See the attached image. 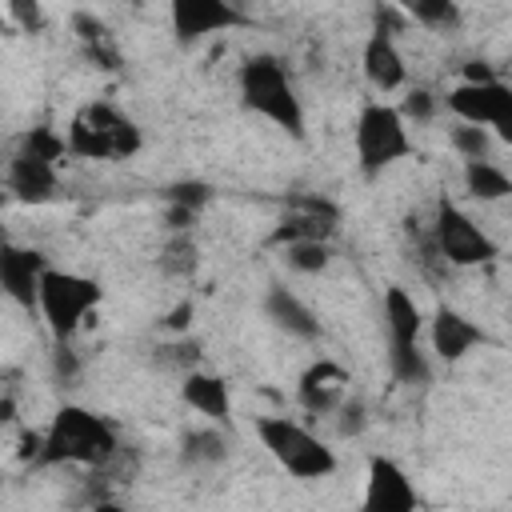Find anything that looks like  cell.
<instances>
[{"label":"cell","instance_id":"cell-38","mask_svg":"<svg viewBox=\"0 0 512 512\" xmlns=\"http://www.w3.org/2000/svg\"><path fill=\"white\" fill-rule=\"evenodd\" d=\"M188 320H192V300H180L168 316H164V328H172V332H184L188 328Z\"/></svg>","mask_w":512,"mask_h":512},{"label":"cell","instance_id":"cell-11","mask_svg":"<svg viewBox=\"0 0 512 512\" xmlns=\"http://www.w3.org/2000/svg\"><path fill=\"white\" fill-rule=\"evenodd\" d=\"M416 508H420V500H416L408 472L392 456H372L360 512H416Z\"/></svg>","mask_w":512,"mask_h":512},{"label":"cell","instance_id":"cell-16","mask_svg":"<svg viewBox=\"0 0 512 512\" xmlns=\"http://www.w3.org/2000/svg\"><path fill=\"white\" fill-rule=\"evenodd\" d=\"M360 64H364V76H368V84H372L376 92H396V88H404V80H408L404 56H400V48H396L392 36L372 32V36L364 40Z\"/></svg>","mask_w":512,"mask_h":512},{"label":"cell","instance_id":"cell-37","mask_svg":"<svg viewBox=\"0 0 512 512\" xmlns=\"http://www.w3.org/2000/svg\"><path fill=\"white\" fill-rule=\"evenodd\" d=\"M492 80H496V72H492L484 60L464 64V80H460V84H492Z\"/></svg>","mask_w":512,"mask_h":512},{"label":"cell","instance_id":"cell-30","mask_svg":"<svg viewBox=\"0 0 512 512\" xmlns=\"http://www.w3.org/2000/svg\"><path fill=\"white\" fill-rule=\"evenodd\" d=\"M156 352H164V356H156V360H164V368H184V372H192L196 360H200V344L196 340H176V344H164Z\"/></svg>","mask_w":512,"mask_h":512},{"label":"cell","instance_id":"cell-2","mask_svg":"<svg viewBox=\"0 0 512 512\" xmlns=\"http://www.w3.org/2000/svg\"><path fill=\"white\" fill-rule=\"evenodd\" d=\"M236 84H240V104L264 120H272L280 132H288L292 140H304V104L292 88V76L288 68L272 56V52H256L240 64L236 72Z\"/></svg>","mask_w":512,"mask_h":512},{"label":"cell","instance_id":"cell-20","mask_svg":"<svg viewBox=\"0 0 512 512\" xmlns=\"http://www.w3.org/2000/svg\"><path fill=\"white\" fill-rule=\"evenodd\" d=\"M228 460V436L216 428H192L180 440V464L184 468H212Z\"/></svg>","mask_w":512,"mask_h":512},{"label":"cell","instance_id":"cell-8","mask_svg":"<svg viewBox=\"0 0 512 512\" xmlns=\"http://www.w3.org/2000/svg\"><path fill=\"white\" fill-rule=\"evenodd\" d=\"M444 100L460 116V124L496 128L500 136H512V88L504 80H492V84H456Z\"/></svg>","mask_w":512,"mask_h":512},{"label":"cell","instance_id":"cell-7","mask_svg":"<svg viewBox=\"0 0 512 512\" xmlns=\"http://www.w3.org/2000/svg\"><path fill=\"white\" fill-rule=\"evenodd\" d=\"M428 236H432L436 256H440L444 264H452V268L488 264V260L500 252L496 240H492L464 208H456L452 200H436V216H432Z\"/></svg>","mask_w":512,"mask_h":512},{"label":"cell","instance_id":"cell-36","mask_svg":"<svg viewBox=\"0 0 512 512\" xmlns=\"http://www.w3.org/2000/svg\"><path fill=\"white\" fill-rule=\"evenodd\" d=\"M164 224H168V236H176V232H192V224H196V212L168 204V212H164Z\"/></svg>","mask_w":512,"mask_h":512},{"label":"cell","instance_id":"cell-15","mask_svg":"<svg viewBox=\"0 0 512 512\" xmlns=\"http://www.w3.org/2000/svg\"><path fill=\"white\" fill-rule=\"evenodd\" d=\"M264 316H268L280 332H288V336H296V340H320V320H316V312H312L292 288H284V284H268V292H264Z\"/></svg>","mask_w":512,"mask_h":512},{"label":"cell","instance_id":"cell-3","mask_svg":"<svg viewBox=\"0 0 512 512\" xmlns=\"http://www.w3.org/2000/svg\"><path fill=\"white\" fill-rule=\"evenodd\" d=\"M68 156H84V160H128L140 152L144 136L136 128L132 116H124L120 108L96 100L88 108H80L64 132Z\"/></svg>","mask_w":512,"mask_h":512},{"label":"cell","instance_id":"cell-32","mask_svg":"<svg viewBox=\"0 0 512 512\" xmlns=\"http://www.w3.org/2000/svg\"><path fill=\"white\" fill-rule=\"evenodd\" d=\"M72 28H76V36L84 40V48L108 40V24H104L100 16H92V12H72Z\"/></svg>","mask_w":512,"mask_h":512},{"label":"cell","instance_id":"cell-31","mask_svg":"<svg viewBox=\"0 0 512 512\" xmlns=\"http://www.w3.org/2000/svg\"><path fill=\"white\" fill-rule=\"evenodd\" d=\"M404 28H408L404 8H396V4H376V8H372V32L396 40V32H404Z\"/></svg>","mask_w":512,"mask_h":512},{"label":"cell","instance_id":"cell-17","mask_svg":"<svg viewBox=\"0 0 512 512\" xmlns=\"http://www.w3.org/2000/svg\"><path fill=\"white\" fill-rule=\"evenodd\" d=\"M4 180H8V192L24 204H44L56 196V164H44V160H32L24 152H16L4 168Z\"/></svg>","mask_w":512,"mask_h":512},{"label":"cell","instance_id":"cell-10","mask_svg":"<svg viewBox=\"0 0 512 512\" xmlns=\"http://www.w3.org/2000/svg\"><path fill=\"white\" fill-rule=\"evenodd\" d=\"M168 16H172L176 44H184V48L200 44V40L212 36V32L240 28V24L248 20V16L240 12V4H232V0H172Z\"/></svg>","mask_w":512,"mask_h":512},{"label":"cell","instance_id":"cell-14","mask_svg":"<svg viewBox=\"0 0 512 512\" xmlns=\"http://www.w3.org/2000/svg\"><path fill=\"white\" fill-rule=\"evenodd\" d=\"M344 384H348V372L336 360H316L304 368V376L296 384V400H300V408H308L316 416L336 412L344 400Z\"/></svg>","mask_w":512,"mask_h":512},{"label":"cell","instance_id":"cell-5","mask_svg":"<svg viewBox=\"0 0 512 512\" xmlns=\"http://www.w3.org/2000/svg\"><path fill=\"white\" fill-rule=\"evenodd\" d=\"M100 296H104L100 280L80 276V272H64V268H44L36 308H40L44 324L52 328V336L60 344H68L72 332L84 324V316L100 304Z\"/></svg>","mask_w":512,"mask_h":512},{"label":"cell","instance_id":"cell-21","mask_svg":"<svg viewBox=\"0 0 512 512\" xmlns=\"http://www.w3.org/2000/svg\"><path fill=\"white\" fill-rule=\"evenodd\" d=\"M464 188L472 200H508L512 196V180L504 168H496L492 160H464Z\"/></svg>","mask_w":512,"mask_h":512},{"label":"cell","instance_id":"cell-27","mask_svg":"<svg viewBox=\"0 0 512 512\" xmlns=\"http://www.w3.org/2000/svg\"><path fill=\"white\" fill-rule=\"evenodd\" d=\"M164 200L200 216V208L212 200V184H208V180H176V184H168V188H164Z\"/></svg>","mask_w":512,"mask_h":512},{"label":"cell","instance_id":"cell-35","mask_svg":"<svg viewBox=\"0 0 512 512\" xmlns=\"http://www.w3.org/2000/svg\"><path fill=\"white\" fill-rule=\"evenodd\" d=\"M84 52H88V60H96V68H108V72H116V68H120V52H116L108 40H100V44H88Z\"/></svg>","mask_w":512,"mask_h":512},{"label":"cell","instance_id":"cell-4","mask_svg":"<svg viewBox=\"0 0 512 512\" xmlns=\"http://www.w3.org/2000/svg\"><path fill=\"white\" fill-rule=\"evenodd\" d=\"M256 436H260L264 452L296 480H324V476L336 472V452L288 416H260Z\"/></svg>","mask_w":512,"mask_h":512},{"label":"cell","instance_id":"cell-28","mask_svg":"<svg viewBox=\"0 0 512 512\" xmlns=\"http://www.w3.org/2000/svg\"><path fill=\"white\" fill-rule=\"evenodd\" d=\"M452 148H456L464 160H488V152H492V136H488V128L456 124V128H452Z\"/></svg>","mask_w":512,"mask_h":512},{"label":"cell","instance_id":"cell-24","mask_svg":"<svg viewBox=\"0 0 512 512\" xmlns=\"http://www.w3.org/2000/svg\"><path fill=\"white\" fill-rule=\"evenodd\" d=\"M408 20L424 24V28H436V32H448L460 24V4L456 0H412L404 8Z\"/></svg>","mask_w":512,"mask_h":512},{"label":"cell","instance_id":"cell-9","mask_svg":"<svg viewBox=\"0 0 512 512\" xmlns=\"http://www.w3.org/2000/svg\"><path fill=\"white\" fill-rule=\"evenodd\" d=\"M340 224V208L320 192H292L284 200V216L272 232V244H296V240H328Z\"/></svg>","mask_w":512,"mask_h":512},{"label":"cell","instance_id":"cell-34","mask_svg":"<svg viewBox=\"0 0 512 512\" xmlns=\"http://www.w3.org/2000/svg\"><path fill=\"white\" fill-rule=\"evenodd\" d=\"M76 372H80V356L68 344H56V352H52V376L68 384V380H76Z\"/></svg>","mask_w":512,"mask_h":512},{"label":"cell","instance_id":"cell-22","mask_svg":"<svg viewBox=\"0 0 512 512\" xmlns=\"http://www.w3.org/2000/svg\"><path fill=\"white\" fill-rule=\"evenodd\" d=\"M196 264H200V252H196L192 232H176V236L164 240V248H160V272H164V276L184 280V276L196 272Z\"/></svg>","mask_w":512,"mask_h":512},{"label":"cell","instance_id":"cell-13","mask_svg":"<svg viewBox=\"0 0 512 512\" xmlns=\"http://www.w3.org/2000/svg\"><path fill=\"white\" fill-rule=\"evenodd\" d=\"M428 336H432V352H436L440 360H448V364L464 360L476 344H488V332H484L480 324H472L468 316H460L456 308H448V304L436 308Z\"/></svg>","mask_w":512,"mask_h":512},{"label":"cell","instance_id":"cell-19","mask_svg":"<svg viewBox=\"0 0 512 512\" xmlns=\"http://www.w3.org/2000/svg\"><path fill=\"white\" fill-rule=\"evenodd\" d=\"M384 328H388V348H412V344H420L424 316H420L416 300L400 284L384 288Z\"/></svg>","mask_w":512,"mask_h":512},{"label":"cell","instance_id":"cell-1","mask_svg":"<svg viewBox=\"0 0 512 512\" xmlns=\"http://www.w3.org/2000/svg\"><path fill=\"white\" fill-rule=\"evenodd\" d=\"M116 452H120V436H116V428H112L104 416H96V412H88V408H80V404H64V408L52 416V424H48V432H44V440H40L36 464H40V468H52V464L100 468V464H108Z\"/></svg>","mask_w":512,"mask_h":512},{"label":"cell","instance_id":"cell-41","mask_svg":"<svg viewBox=\"0 0 512 512\" xmlns=\"http://www.w3.org/2000/svg\"><path fill=\"white\" fill-rule=\"evenodd\" d=\"M12 420V400H0V424Z\"/></svg>","mask_w":512,"mask_h":512},{"label":"cell","instance_id":"cell-23","mask_svg":"<svg viewBox=\"0 0 512 512\" xmlns=\"http://www.w3.org/2000/svg\"><path fill=\"white\" fill-rule=\"evenodd\" d=\"M16 152H24V156H32V160H44V164H56V160L68 156V144H64V136H60L56 128L36 124V128H28V132L20 136V148H16Z\"/></svg>","mask_w":512,"mask_h":512},{"label":"cell","instance_id":"cell-39","mask_svg":"<svg viewBox=\"0 0 512 512\" xmlns=\"http://www.w3.org/2000/svg\"><path fill=\"white\" fill-rule=\"evenodd\" d=\"M12 16L24 20L28 28H40V8L36 4H12Z\"/></svg>","mask_w":512,"mask_h":512},{"label":"cell","instance_id":"cell-40","mask_svg":"<svg viewBox=\"0 0 512 512\" xmlns=\"http://www.w3.org/2000/svg\"><path fill=\"white\" fill-rule=\"evenodd\" d=\"M92 512H124V508L112 504V500H100V504H92Z\"/></svg>","mask_w":512,"mask_h":512},{"label":"cell","instance_id":"cell-26","mask_svg":"<svg viewBox=\"0 0 512 512\" xmlns=\"http://www.w3.org/2000/svg\"><path fill=\"white\" fill-rule=\"evenodd\" d=\"M284 264L292 272H324L328 268V244L320 240H296V244H284Z\"/></svg>","mask_w":512,"mask_h":512},{"label":"cell","instance_id":"cell-29","mask_svg":"<svg viewBox=\"0 0 512 512\" xmlns=\"http://www.w3.org/2000/svg\"><path fill=\"white\" fill-rule=\"evenodd\" d=\"M396 112H400V120H404V124H408V120H416V124H428V120L436 116V96H432L428 88H412Z\"/></svg>","mask_w":512,"mask_h":512},{"label":"cell","instance_id":"cell-6","mask_svg":"<svg viewBox=\"0 0 512 512\" xmlns=\"http://www.w3.org/2000/svg\"><path fill=\"white\" fill-rule=\"evenodd\" d=\"M352 140H356V160H360V172L364 176H380L384 168H392L396 160H404L412 152L408 124L384 100H368L360 108L356 128H352Z\"/></svg>","mask_w":512,"mask_h":512},{"label":"cell","instance_id":"cell-33","mask_svg":"<svg viewBox=\"0 0 512 512\" xmlns=\"http://www.w3.org/2000/svg\"><path fill=\"white\" fill-rule=\"evenodd\" d=\"M368 424L364 400H340V436H360Z\"/></svg>","mask_w":512,"mask_h":512},{"label":"cell","instance_id":"cell-25","mask_svg":"<svg viewBox=\"0 0 512 512\" xmlns=\"http://www.w3.org/2000/svg\"><path fill=\"white\" fill-rule=\"evenodd\" d=\"M388 364H392V376L400 384H428L432 380V368H428V356L420 352V344H412V348H388Z\"/></svg>","mask_w":512,"mask_h":512},{"label":"cell","instance_id":"cell-12","mask_svg":"<svg viewBox=\"0 0 512 512\" xmlns=\"http://www.w3.org/2000/svg\"><path fill=\"white\" fill-rule=\"evenodd\" d=\"M44 268H48V260H44L36 248L0 240V292H4L8 300H16L20 308H28V312L36 308Z\"/></svg>","mask_w":512,"mask_h":512},{"label":"cell","instance_id":"cell-18","mask_svg":"<svg viewBox=\"0 0 512 512\" xmlns=\"http://www.w3.org/2000/svg\"><path fill=\"white\" fill-rule=\"evenodd\" d=\"M180 396L188 408H196L200 416H208L212 424H232V396H228V384L212 372H184V384H180Z\"/></svg>","mask_w":512,"mask_h":512}]
</instances>
